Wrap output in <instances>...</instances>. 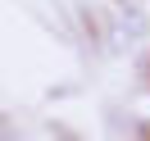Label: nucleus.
Returning a JSON list of instances; mask_svg holds the SVG:
<instances>
[{"label":"nucleus","instance_id":"nucleus-1","mask_svg":"<svg viewBox=\"0 0 150 141\" xmlns=\"http://www.w3.org/2000/svg\"><path fill=\"white\" fill-rule=\"evenodd\" d=\"M114 18H118V28L127 32L132 41H146L150 37V18H146V9H141L137 0H118V14H114Z\"/></svg>","mask_w":150,"mask_h":141},{"label":"nucleus","instance_id":"nucleus-2","mask_svg":"<svg viewBox=\"0 0 150 141\" xmlns=\"http://www.w3.org/2000/svg\"><path fill=\"white\" fill-rule=\"evenodd\" d=\"M50 141H82V137H73V132H59V137H50Z\"/></svg>","mask_w":150,"mask_h":141}]
</instances>
